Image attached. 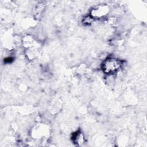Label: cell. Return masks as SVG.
Returning a JSON list of instances; mask_svg holds the SVG:
<instances>
[{
	"mask_svg": "<svg viewBox=\"0 0 147 147\" xmlns=\"http://www.w3.org/2000/svg\"><path fill=\"white\" fill-rule=\"evenodd\" d=\"M109 7L105 4L98 5L93 7L90 12V16L94 18H102L109 13Z\"/></svg>",
	"mask_w": 147,
	"mask_h": 147,
	"instance_id": "obj_2",
	"label": "cell"
},
{
	"mask_svg": "<svg viewBox=\"0 0 147 147\" xmlns=\"http://www.w3.org/2000/svg\"><path fill=\"white\" fill-rule=\"evenodd\" d=\"M47 131L46 126L44 125H39L33 129V136L36 138H41L45 134Z\"/></svg>",
	"mask_w": 147,
	"mask_h": 147,
	"instance_id": "obj_4",
	"label": "cell"
},
{
	"mask_svg": "<svg viewBox=\"0 0 147 147\" xmlns=\"http://www.w3.org/2000/svg\"><path fill=\"white\" fill-rule=\"evenodd\" d=\"M34 40L33 37L30 35H25L22 38V44L24 47L27 49L33 47Z\"/></svg>",
	"mask_w": 147,
	"mask_h": 147,
	"instance_id": "obj_5",
	"label": "cell"
},
{
	"mask_svg": "<svg viewBox=\"0 0 147 147\" xmlns=\"http://www.w3.org/2000/svg\"><path fill=\"white\" fill-rule=\"evenodd\" d=\"M72 140L75 144L80 146L85 142V137L82 131H77L73 134Z\"/></svg>",
	"mask_w": 147,
	"mask_h": 147,
	"instance_id": "obj_3",
	"label": "cell"
},
{
	"mask_svg": "<svg viewBox=\"0 0 147 147\" xmlns=\"http://www.w3.org/2000/svg\"><path fill=\"white\" fill-rule=\"evenodd\" d=\"M122 64L121 61L115 57H109L101 64V68L104 73L112 75L117 73L121 68Z\"/></svg>",
	"mask_w": 147,
	"mask_h": 147,
	"instance_id": "obj_1",
	"label": "cell"
}]
</instances>
